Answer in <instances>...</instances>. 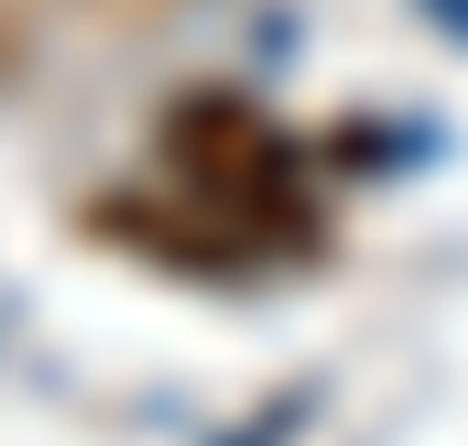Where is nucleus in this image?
I'll return each instance as SVG.
<instances>
[{
  "label": "nucleus",
  "mask_w": 468,
  "mask_h": 446,
  "mask_svg": "<svg viewBox=\"0 0 468 446\" xmlns=\"http://www.w3.org/2000/svg\"><path fill=\"white\" fill-rule=\"evenodd\" d=\"M153 164L186 228H153L175 261H250V250H316L327 218L305 196V164L239 88H186L153 120Z\"/></svg>",
  "instance_id": "obj_1"
}]
</instances>
